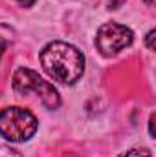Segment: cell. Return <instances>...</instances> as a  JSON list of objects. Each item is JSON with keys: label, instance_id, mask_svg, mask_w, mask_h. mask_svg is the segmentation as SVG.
I'll list each match as a JSON object with an SVG mask.
<instances>
[{"label": "cell", "instance_id": "1", "mask_svg": "<svg viewBox=\"0 0 156 157\" xmlns=\"http://www.w3.org/2000/svg\"><path fill=\"white\" fill-rule=\"evenodd\" d=\"M40 64L46 75L61 84H76L84 73V57L68 42H50L40 51Z\"/></svg>", "mask_w": 156, "mask_h": 157}, {"label": "cell", "instance_id": "2", "mask_svg": "<svg viewBox=\"0 0 156 157\" xmlns=\"http://www.w3.org/2000/svg\"><path fill=\"white\" fill-rule=\"evenodd\" d=\"M37 128V117L26 108L9 106L0 112V135L11 143H24L31 139Z\"/></svg>", "mask_w": 156, "mask_h": 157}, {"label": "cell", "instance_id": "3", "mask_svg": "<svg viewBox=\"0 0 156 157\" xmlns=\"http://www.w3.org/2000/svg\"><path fill=\"white\" fill-rule=\"evenodd\" d=\"M13 90L20 95L35 93L40 102L50 110H55L61 104L59 91L53 88V84H50L46 78H42L37 71L30 68H18L13 73Z\"/></svg>", "mask_w": 156, "mask_h": 157}, {"label": "cell", "instance_id": "4", "mask_svg": "<svg viewBox=\"0 0 156 157\" xmlns=\"http://www.w3.org/2000/svg\"><path fill=\"white\" fill-rule=\"evenodd\" d=\"M134 40V33L130 28L117 24V22H107L97 29L96 35V48L103 57H114L119 51L127 49Z\"/></svg>", "mask_w": 156, "mask_h": 157}, {"label": "cell", "instance_id": "5", "mask_svg": "<svg viewBox=\"0 0 156 157\" xmlns=\"http://www.w3.org/2000/svg\"><path fill=\"white\" fill-rule=\"evenodd\" d=\"M13 39H15L13 28H9V26H6V24H0V57H2V53L6 51V48L13 42Z\"/></svg>", "mask_w": 156, "mask_h": 157}, {"label": "cell", "instance_id": "6", "mask_svg": "<svg viewBox=\"0 0 156 157\" xmlns=\"http://www.w3.org/2000/svg\"><path fill=\"white\" fill-rule=\"evenodd\" d=\"M0 157H24L18 150L11 148V146H6V144H0Z\"/></svg>", "mask_w": 156, "mask_h": 157}, {"label": "cell", "instance_id": "7", "mask_svg": "<svg viewBox=\"0 0 156 157\" xmlns=\"http://www.w3.org/2000/svg\"><path fill=\"white\" fill-rule=\"evenodd\" d=\"M125 157H153V154L149 150H142V148H134V150H129Z\"/></svg>", "mask_w": 156, "mask_h": 157}, {"label": "cell", "instance_id": "8", "mask_svg": "<svg viewBox=\"0 0 156 157\" xmlns=\"http://www.w3.org/2000/svg\"><path fill=\"white\" fill-rule=\"evenodd\" d=\"M154 33H156L154 29H151V31L147 33V37H145V44H147V48H149L151 51H154V37H156Z\"/></svg>", "mask_w": 156, "mask_h": 157}, {"label": "cell", "instance_id": "9", "mask_svg": "<svg viewBox=\"0 0 156 157\" xmlns=\"http://www.w3.org/2000/svg\"><path fill=\"white\" fill-rule=\"evenodd\" d=\"M153 122H154V113L151 115L149 119V133H151V137H154V130H153Z\"/></svg>", "mask_w": 156, "mask_h": 157}, {"label": "cell", "instance_id": "10", "mask_svg": "<svg viewBox=\"0 0 156 157\" xmlns=\"http://www.w3.org/2000/svg\"><path fill=\"white\" fill-rule=\"evenodd\" d=\"M20 6H26V7H30V6H33L35 4V0H17Z\"/></svg>", "mask_w": 156, "mask_h": 157}, {"label": "cell", "instance_id": "11", "mask_svg": "<svg viewBox=\"0 0 156 157\" xmlns=\"http://www.w3.org/2000/svg\"><path fill=\"white\" fill-rule=\"evenodd\" d=\"M109 2H110V7H114V9H116V7H119L125 0H109Z\"/></svg>", "mask_w": 156, "mask_h": 157}, {"label": "cell", "instance_id": "12", "mask_svg": "<svg viewBox=\"0 0 156 157\" xmlns=\"http://www.w3.org/2000/svg\"><path fill=\"white\" fill-rule=\"evenodd\" d=\"M143 2H145L147 6H154V0H143Z\"/></svg>", "mask_w": 156, "mask_h": 157}]
</instances>
